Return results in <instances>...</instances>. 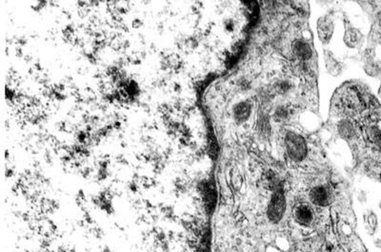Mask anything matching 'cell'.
Masks as SVG:
<instances>
[{
  "label": "cell",
  "instance_id": "obj_1",
  "mask_svg": "<svg viewBox=\"0 0 381 252\" xmlns=\"http://www.w3.org/2000/svg\"><path fill=\"white\" fill-rule=\"evenodd\" d=\"M285 145L288 156L294 162L303 161L308 152L306 141L295 132H288L285 137Z\"/></svg>",
  "mask_w": 381,
  "mask_h": 252
},
{
  "label": "cell",
  "instance_id": "obj_9",
  "mask_svg": "<svg viewBox=\"0 0 381 252\" xmlns=\"http://www.w3.org/2000/svg\"><path fill=\"white\" fill-rule=\"evenodd\" d=\"M251 115V104L248 101H241L234 108V116L237 122H245Z\"/></svg>",
  "mask_w": 381,
  "mask_h": 252
},
{
  "label": "cell",
  "instance_id": "obj_3",
  "mask_svg": "<svg viewBox=\"0 0 381 252\" xmlns=\"http://www.w3.org/2000/svg\"><path fill=\"white\" fill-rule=\"evenodd\" d=\"M316 30L319 40L324 44L329 43L334 30V24L333 19L328 16L319 18L317 21Z\"/></svg>",
  "mask_w": 381,
  "mask_h": 252
},
{
  "label": "cell",
  "instance_id": "obj_6",
  "mask_svg": "<svg viewBox=\"0 0 381 252\" xmlns=\"http://www.w3.org/2000/svg\"><path fill=\"white\" fill-rule=\"evenodd\" d=\"M295 217L297 223L303 226H308L313 220V213L310 206L306 204H300L295 208Z\"/></svg>",
  "mask_w": 381,
  "mask_h": 252
},
{
  "label": "cell",
  "instance_id": "obj_13",
  "mask_svg": "<svg viewBox=\"0 0 381 252\" xmlns=\"http://www.w3.org/2000/svg\"><path fill=\"white\" fill-rule=\"evenodd\" d=\"M375 245H376L378 248H381V239H379V240L375 241Z\"/></svg>",
  "mask_w": 381,
  "mask_h": 252
},
{
  "label": "cell",
  "instance_id": "obj_2",
  "mask_svg": "<svg viewBox=\"0 0 381 252\" xmlns=\"http://www.w3.org/2000/svg\"><path fill=\"white\" fill-rule=\"evenodd\" d=\"M286 211V200L282 190L277 189L269 203L267 215L271 222L278 223Z\"/></svg>",
  "mask_w": 381,
  "mask_h": 252
},
{
  "label": "cell",
  "instance_id": "obj_12",
  "mask_svg": "<svg viewBox=\"0 0 381 252\" xmlns=\"http://www.w3.org/2000/svg\"><path fill=\"white\" fill-rule=\"evenodd\" d=\"M371 36L375 41L381 42V27L380 25H374Z\"/></svg>",
  "mask_w": 381,
  "mask_h": 252
},
{
  "label": "cell",
  "instance_id": "obj_15",
  "mask_svg": "<svg viewBox=\"0 0 381 252\" xmlns=\"http://www.w3.org/2000/svg\"><path fill=\"white\" fill-rule=\"evenodd\" d=\"M380 207H381V202H380Z\"/></svg>",
  "mask_w": 381,
  "mask_h": 252
},
{
  "label": "cell",
  "instance_id": "obj_5",
  "mask_svg": "<svg viewBox=\"0 0 381 252\" xmlns=\"http://www.w3.org/2000/svg\"><path fill=\"white\" fill-rule=\"evenodd\" d=\"M324 62H325V67L327 69V72L329 73L331 76H339L342 70L343 66L340 61H338L332 52L328 50H324Z\"/></svg>",
  "mask_w": 381,
  "mask_h": 252
},
{
  "label": "cell",
  "instance_id": "obj_14",
  "mask_svg": "<svg viewBox=\"0 0 381 252\" xmlns=\"http://www.w3.org/2000/svg\"><path fill=\"white\" fill-rule=\"evenodd\" d=\"M379 95H380V96L381 97V88H380V90H379Z\"/></svg>",
  "mask_w": 381,
  "mask_h": 252
},
{
  "label": "cell",
  "instance_id": "obj_7",
  "mask_svg": "<svg viewBox=\"0 0 381 252\" xmlns=\"http://www.w3.org/2000/svg\"><path fill=\"white\" fill-rule=\"evenodd\" d=\"M293 52L294 54L299 58V59H303V60H306V59H309L312 55V49L310 47V45L302 40V39H296L295 41L293 42Z\"/></svg>",
  "mask_w": 381,
  "mask_h": 252
},
{
  "label": "cell",
  "instance_id": "obj_10",
  "mask_svg": "<svg viewBox=\"0 0 381 252\" xmlns=\"http://www.w3.org/2000/svg\"><path fill=\"white\" fill-rule=\"evenodd\" d=\"M338 128H339V133H340L344 138H349V137L353 136L354 128H353V126H352V125H351L349 122L344 121V122L340 123V125H339V127H338Z\"/></svg>",
  "mask_w": 381,
  "mask_h": 252
},
{
  "label": "cell",
  "instance_id": "obj_8",
  "mask_svg": "<svg viewBox=\"0 0 381 252\" xmlns=\"http://www.w3.org/2000/svg\"><path fill=\"white\" fill-rule=\"evenodd\" d=\"M361 37L362 36L358 30L353 27H348L344 34V42L348 47L355 48L359 44Z\"/></svg>",
  "mask_w": 381,
  "mask_h": 252
},
{
  "label": "cell",
  "instance_id": "obj_11",
  "mask_svg": "<svg viewBox=\"0 0 381 252\" xmlns=\"http://www.w3.org/2000/svg\"><path fill=\"white\" fill-rule=\"evenodd\" d=\"M367 224H368L369 229L372 230V234H373L376 231L377 227H378V218L374 212H372V211L369 212V214L367 216Z\"/></svg>",
  "mask_w": 381,
  "mask_h": 252
},
{
  "label": "cell",
  "instance_id": "obj_16",
  "mask_svg": "<svg viewBox=\"0 0 381 252\" xmlns=\"http://www.w3.org/2000/svg\"></svg>",
  "mask_w": 381,
  "mask_h": 252
},
{
  "label": "cell",
  "instance_id": "obj_4",
  "mask_svg": "<svg viewBox=\"0 0 381 252\" xmlns=\"http://www.w3.org/2000/svg\"><path fill=\"white\" fill-rule=\"evenodd\" d=\"M310 200L315 205L325 206L331 202V193L324 186H316L310 192Z\"/></svg>",
  "mask_w": 381,
  "mask_h": 252
}]
</instances>
